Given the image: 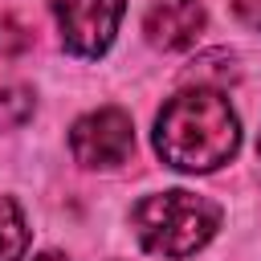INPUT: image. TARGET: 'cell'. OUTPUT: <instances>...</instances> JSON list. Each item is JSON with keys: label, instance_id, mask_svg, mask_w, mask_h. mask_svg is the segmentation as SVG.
<instances>
[{"label": "cell", "instance_id": "9c48e42d", "mask_svg": "<svg viewBox=\"0 0 261 261\" xmlns=\"http://www.w3.org/2000/svg\"><path fill=\"white\" fill-rule=\"evenodd\" d=\"M33 261H69V257H61V253H37Z\"/></svg>", "mask_w": 261, "mask_h": 261}, {"label": "cell", "instance_id": "52a82bcc", "mask_svg": "<svg viewBox=\"0 0 261 261\" xmlns=\"http://www.w3.org/2000/svg\"><path fill=\"white\" fill-rule=\"evenodd\" d=\"M37 110V98L29 86H4L0 90V130H16L33 118Z\"/></svg>", "mask_w": 261, "mask_h": 261}, {"label": "cell", "instance_id": "5b68a950", "mask_svg": "<svg viewBox=\"0 0 261 261\" xmlns=\"http://www.w3.org/2000/svg\"><path fill=\"white\" fill-rule=\"evenodd\" d=\"M204 0H155L143 16V33L155 49L163 53H179L188 45H196V37L204 33Z\"/></svg>", "mask_w": 261, "mask_h": 261}, {"label": "cell", "instance_id": "3957f363", "mask_svg": "<svg viewBox=\"0 0 261 261\" xmlns=\"http://www.w3.org/2000/svg\"><path fill=\"white\" fill-rule=\"evenodd\" d=\"M126 0H57L53 16L61 29V45L73 57H102L114 45Z\"/></svg>", "mask_w": 261, "mask_h": 261}, {"label": "cell", "instance_id": "8992f818", "mask_svg": "<svg viewBox=\"0 0 261 261\" xmlns=\"http://www.w3.org/2000/svg\"><path fill=\"white\" fill-rule=\"evenodd\" d=\"M29 249V224L12 196H0V261H20Z\"/></svg>", "mask_w": 261, "mask_h": 261}, {"label": "cell", "instance_id": "ba28073f", "mask_svg": "<svg viewBox=\"0 0 261 261\" xmlns=\"http://www.w3.org/2000/svg\"><path fill=\"white\" fill-rule=\"evenodd\" d=\"M232 12H237L241 24H249V29L261 33V0H232Z\"/></svg>", "mask_w": 261, "mask_h": 261}, {"label": "cell", "instance_id": "277c9868", "mask_svg": "<svg viewBox=\"0 0 261 261\" xmlns=\"http://www.w3.org/2000/svg\"><path fill=\"white\" fill-rule=\"evenodd\" d=\"M69 151L82 167H118L135 151V126L130 114L118 106H102L86 118L73 122L69 130Z\"/></svg>", "mask_w": 261, "mask_h": 261}, {"label": "cell", "instance_id": "6da1fadb", "mask_svg": "<svg viewBox=\"0 0 261 261\" xmlns=\"http://www.w3.org/2000/svg\"><path fill=\"white\" fill-rule=\"evenodd\" d=\"M241 147V118L220 86H188L163 102L155 118V151L175 171H216Z\"/></svg>", "mask_w": 261, "mask_h": 261}, {"label": "cell", "instance_id": "7a4b0ae2", "mask_svg": "<svg viewBox=\"0 0 261 261\" xmlns=\"http://www.w3.org/2000/svg\"><path fill=\"white\" fill-rule=\"evenodd\" d=\"M130 228L139 245L155 257H192L204 249L220 228V204L208 196H196L188 188L143 196L130 208Z\"/></svg>", "mask_w": 261, "mask_h": 261}, {"label": "cell", "instance_id": "30bf717a", "mask_svg": "<svg viewBox=\"0 0 261 261\" xmlns=\"http://www.w3.org/2000/svg\"><path fill=\"white\" fill-rule=\"evenodd\" d=\"M257 151H261V139H257Z\"/></svg>", "mask_w": 261, "mask_h": 261}]
</instances>
